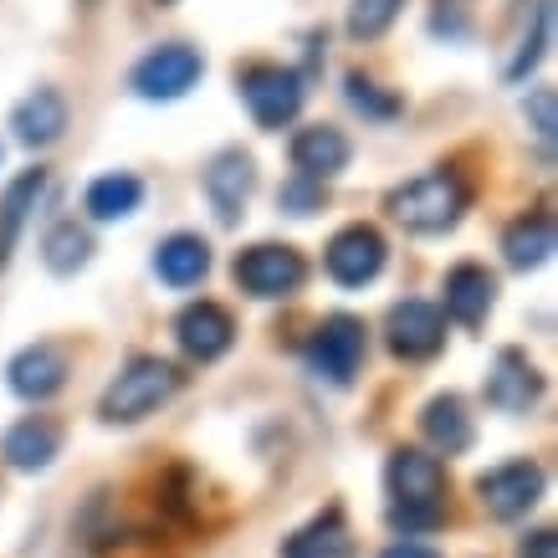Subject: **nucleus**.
<instances>
[{
    "mask_svg": "<svg viewBox=\"0 0 558 558\" xmlns=\"http://www.w3.org/2000/svg\"><path fill=\"white\" fill-rule=\"evenodd\" d=\"M62 451V425L47 421V415H32V421H16L0 440V457L11 461L16 472H41L51 466V457Z\"/></svg>",
    "mask_w": 558,
    "mask_h": 558,
    "instance_id": "2eb2a0df",
    "label": "nucleus"
},
{
    "mask_svg": "<svg viewBox=\"0 0 558 558\" xmlns=\"http://www.w3.org/2000/svg\"><path fill=\"white\" fill-rule=\"evenodd\" d=\"M41 256H47V267L51 271H83L87 267V256H93V236H87L77 220H57L47 231V241H41Z\"/></svg>",
    "mask_w": 558,
    "mask_h": 558,
    "instance_id": "393cba45",
    "label": "nucleus"
},
{
    "mask_svg": "<svg viewBox=\"0 0 558 558\" xmlns=\"http://www.w3.org/2000/svg\"><path fill=\"white\" fill-rule=\"evenodd\" d=\"M5 385L16 389L21 400H51L57 389L68 385V359L57 343H32L5 364Z\"/></svg>",
    "mask_w": 558,
    "mask_h": 558,
    "instance_id": "ddd939ff",
    "label": "nucleus"
},
{
    "mask_svg": "<svg viewBox=\"0 0 558 558\" xmlns=\"http://www.w3.org/2000/svg\"><path fill=\"white\" fill-rule=\"evenodd\" d=\"M307 277V262L303 252H292V246H277V241H262V246H246L236 256V282L241 292H252V298H292V292L303 288Z\"/></svg>",
    "mask_w": 558,
    "mask_h": 558,
    "instance_id": "39448f33",
    "label": "nucleus"
},
{
    "mask_svg": "<svg viewBox=\"0 0 558 558\" xmlns=\"http://www.w3.org/2000/svg\"><path fill=\"white\" fill-rule=\"evenodd\" d=\"M201 77H205L201 51L185 47V41H170V47H154L149 57H138L134 93L138 98H154V102H170V98H185Z\"/></svg>",
    "mask_w": 558,
    "mask_h": 558,
    "instance_id": "423d86ee",
    "label": "nucleus"
},
{
    "mask_svg": "<svg viewBox=\"0 0 558 558\" xmlns=\"http://www.w3.org/2000/svg\"><path fill=\"white\" fill-rule=\"evenodd\" d=\"M502 252H508V267L518 271H533L543 267L548 256H554V220L543 216H523L508 226V236H502Z\"/></svg>",
    "mask_w": 558,
    "mask_h": 558,
    "instance_id": "5701e85b",
    "label": "nucleus"
},
{
    "mask_svg": "<svg viewBox=\"0 0 558 558\" xmlns=\"http://www.w3.org/2000/svg\"><path fill=\"white\" fill-rule=\"evenodd\" d=\"M138 201H144V185H138V174H98L93 185H87V216L93 220H123L134 216Z\"/></svg>",
    "mask_w": 558,
    "mask_h": 558,
    "instance_id": "b1692460",
    "label": "nucleus"
},
{
    "mask_svg": "<svg viewBox=\"0 0 558 558\" xmlns=\"http://www.w3.org/2000/svg\"><path fill=\"white\" fill-rule=\"evenodd\" d=\"M421 430L436 451H446V457H457V451L472 446V415H466V405H461L457 395H436L421 415Z\"/></svg>",
    "mask_w": 558,
    "mask_h": 558,
    "instance_id": "4be33fe9",
    "label": "nucleus"
},
{
    "mask_svg": "<svg viewBox=\"0 0 558 558\" xmlns=\"http://www.w3.org/2000/svg\"><path fill=\"white\" fill-rule=\"evenodd\" d=\"M11 129H16L21 144H57L62 129H68V102L62 93H51V87H36L32 98L16 102V113H11Z\"/></svg>",
    "mask_w": 558,
    "mask_h": 558,
    "instance_id": "aec40b11",
    "label": "nucleus"
},
{
    "mask_svg": "<svg viewBox=\"0 0 558 558\" xmlns=\"http://www.w3.org/2000/svg\"><path fill=\"white\" fill-rule=\"evenodd\" d=\"M282 210H292V216H313V210H323V185L318 180H288L282 185Z\"/></svg>",
    "mask_w": 558,
    "mask_h": 558,
    "instance_id": "c85d7f7f",
    "label": "nucleus"
},
{
    "mask_svg": "<svg viewBox=\"0 0 558 558\" xmlns=\"http://www.w3.org/2000/svg\"><path fill=\"white\" fill-rule=\"evenodd\" d=\"M174 389H180V369H174L170 359L138 354L134 364H123L113 385L102 389L98 415L108 425H134V421H144V415H154Z\"/></svg>",
    "mask_w": 558,
    "mask_h": 558,
    "instance_id": "f03ea898",
    "label": "nucleus"
},
{
    "mask_svg": "<svg viewBox=\"0 0 558 558\" xmlns=\"http://www.w3.org/2000/svg\"><path fill=\"white\" fill-rule=\"evenodd\" d=\"M476 497H482V508H487L497 523H512V518H523V512L543 497V466L538 461L492 466V472L476 482Z\"/></svg>",
    "mask_w": 558,
    "mask_h": 558,
    "instance_id": "6e6552de",
    "label": "nucleus"
},
{
    "mask_svg": "<svg viewBox=\"0 0 558 558\" xmlns=\"http://www.w3.org/2000/svg\"><path fill=\"white\" fill-rule=\"evenodd\" d=\"M389 482V523L405 538L430 533L446 523V466L436 457H425L415 446H400L385 466Z\"/></svg>",
    "mask_w": 558,
    "mask_h": 558,
    "instance_id": "f257e3e1",
    "label": "nucleus"
},
{
    "mask_svg": "<svg viewBox=\"0 0 558 558\" xmlns=\"http://www.w3.org/2000/svg\"><path fill=\"white\" fill-rule=\"evenodd\" d=\"M282 558H349V527H343L339 512H328L318 523H307L303 533L288 543Z\"/></svg>",
    "mask_w": 558,
    "mask_h": 558,
    "instance_id": "a878e982",
    "label": "nucleus"
},
{
    "mask_svg": "<svg viewBox=\"0 0 558 558\" xmlns=\"http://www.w3.org/2000/svg\"><path fill=\"white\" fill-rule=\"evenodd\" d=\"M252 190H256V165H252V154L220 149L216 159H210V170H205V195H210V205H216V216L226 220V226L246 216V201H252Z\"/></svg>",
    "mask_w": 558,
    "mask_h": 558,
    "instance_id": "9b49d317",
    "label": "nucleus"
},
{
    "mask_svg": "<svg viewBox=\"0 0 558 558\" xmlns=\"http://www.w3.org/2000/svg\"><path fill=\"white\" fill-rule=\"evenodd\" d=\"M527 113H533V134L543 144H554V87H538L533 102H527Z\"/></svg>",
    "mask_w": 558,
    "mask_h": 558,
    "instance_id": "c756f323",
    "label": "nucleus"
},
{
    "mask_svg": "<svg viewBox=\"0 0 558 558\" xmlns=\"http://www.w3.org/2000/svg\"><path fill=\"white\" fill-rule=\"evenodd\" d=\"M174 333H180V349H185L190 359L210 364V359H220L236 343V323H231V313L220 303H190L185 313H180V323H174Z\"/></svg>",
    "mask_w": 558,
    "mask_h": 558,
    "instance_id": "f8f14e48",
    "label": "nucleus"
},
{
    "mask_svg": "<svg viewBox=\"0 0 558 558\" xmlns=\"http://www.w3.org/2000/svg\"><path fill=\"white\" fill-rule=\"evenodd\" d=\"M154 271H159V282H170V288H195L205 271H210V246L201 236H180L159 241V252H154Z\"/></svg>",
    "mask_w": 558,
    "mask_h": 558,
    "instance_id": "412c9836",
    "label": "nucleus"
},
{
    "mask_svg": "<svg viewBox=\"0 0 558 558\" xmlns=\"http://www.w3.org/2000/svg\"><path fill=\"white\" fill-rule=\"evenodd\" d=\"M543 47H548V0H518V32H512V51L502 62L508 83H523L538 68Z\"/></svg>",
    "mask_w": 558,
    "mask_h": 558,
    "instance_id": "a211bd4d",
    "label": "nucleus"
},
{
    "mask_svg": "<svg viewBox=\"0 0 558 558\" xmlns=\"http://www.w3.org/2000/svg\"><path fill=\"white\" fill-rule=\"evenodd\" d=\"M323 262H328V277H333L339 288H364V282H374L379 267H385V236H379L374 226H343L339 236L328 241Z\"/></svg>",
    "mask_w": 558,
    "mask_h": 558,
    "instance_id": "1a4fd4ad",
    "label": "nucleus"
},
{
    "mask_svg": "<svg viewBox=\"0 0 558 558\" xmlns=\"http://www.w3.org/2000/svg\"><path fill=\"white\" fill-rule=\"evenodd\" d=\"M241 98L252 108V119L262 129H282V123L298 119V108H303V77L292 68H246L241 72Z\"/></svg>",
    "mask_w": 558,
    "mask_h": 558,
    "instance_id": "0eeeda50",
    "label": "nucleus"
},
{
    "mask_svg": "<svg viewBox=\"0 0 558 558\" xmlns=\"http://www.w3.org/2000/svg\"><path fill=\"white\" fill-rule=\"evenodd\" d=\"M379 558H440L436 548H425V543H415V538H400V543H389Z\"/></svg>",
    "mask_w": 558,
    "mask_h": 558,
    "instance_id": "2f4dec72",
    "label": "nucleus"
},
{
    "mask_svg": "<svg viewBox=\"0 0 558 558\" xmlns=\"http://www.w3.org/2000/svg\"><path fill=\"white\" fill-rule=\"evenodd\" d=\"M492 303H497V282H492L487 267L461 262V267L446 271V313H451L461 328H476V323L492 313Z\"/></svg>",
    "mask_w": 558,
    "mask_h": 558,
    "instance_id": "f3484780",
    "label": "nucleus"
},
{
    "mask_svg": "<svg viewBox=\"0 0 558 558\" xmlns=\"http://www.w3.org/2000/svg\"><path fill=\"white\" fill-rule=\"evenodd\" d=\"M41 190H47V170H21L16 180L5 185V195H0V271H5L11 252H16L21 231H26V216L36 210Z\"/></svg>",
    "mask_w": 558,
    "mask_h": 558,
    "instance_id": "6ab92c4d",
    "label": "nucleus"
},
{
    "mask_svg": "<svg viewBox=\"0 0 558 558\" xmlns=\"http://www.w3.org/2000/svg\"><path fill=\"white\" fill-rule=\"evenodd\" d=\"M538 395H543L538 369H533L518 349H502V354H497V364H492V374H487V405L508 410V415H523Z\"/></svg>",
    "mask_w": 558,
    "mask_h": 558,
    "instance_id": "4468645a",
    "label": "nucleus"
},
{
    "mask_svg": "<svg viewBox=\"0 0 558 558\" xmlns=\"http://www.w3.org/2000/svg\"><path fill=\"white\" fill-rule=\"evenodd\" d=\"M307 374L313 379H328V385H349L364 364V323L349 318V313H333V318L318 323V333L307 339Z\"/></svg>",
    "mask_w": 558,
    "mask_h": 558,
    "instance_id": "20e7f679",
    "label": "nucleus"
},
{
    "mask_svg": "<svg viewBox=\"0 0 558 558\" xmlns=\"http://www.w3.org/2000/svg\"><path fill=\"white\" fill-rule=\"evenodd\" d=\"M389 349L400 359H430L446 343V318H440L436 303H421V298H405V303L389 307Z\"/></svg>",
    "mask_w": 558,
    "mask_h": 558,
    "instance_id": "9d476101",
    "label": "nucleus"
},
{
    "mask_svg": "<svg viewBox=\"0 0 558 558\" xmlns=\"http://www.w3.org/2000/svg\"><path fill=\"white\" fill-rule=\"evenodd\" d=\"M461 210H466V185H461V174H451V170H430L389 195V216L400 220L405 231H415V236L451 231L461 220Z\"/></svg>",
    "mask_w": 558,
    "mask_h": 558,
    "instance_id": "7ed1b4c3",
    "label": "nucleus"
},
{
    "mask_svg": "<svg viewBox=\"0 0 558 558\" xmlns=\"http://www.w3.org/2000/svg\"><path fill=\"white\" fill-rule=\"evenodd\" d=\"M292 165L303 180H333V174L349 170V138L339 129H328V123H313L303 134L292 138Z\"/></svg>",
    "mask_w": 558,
    "mask_h": 558,
    "instance_id": "dca6fc26",
    "label": "nucleus"
},
{
    "mask_svg": "<svg viewBox=\"0 0 558 558\" xmlns=\"http://www.w3.org/2000/svg\"><path fill=\"white\" fill-rule=\"evenodd\" d=\"M349 102H354L359 113H369V119H395L400 113V98H389V93H379V83H369V77H349Z\"/></svg>",
    "mask_w": 558,
    "mask_h": 558,
    "instance_id": "cd10ccee",
    "label": "nucleus"
},
{
    "mask_svg": "<svg viewBox=\"0 0 558 558\" xmlns=\"http://www.w3.org/2000/svg\"><path fill=\"white\" fill-rule=\"evenodd\" d=\"M405 11V0H354V11H349V32L359 41H374V36H385L395 21Z\"/></svg>",
    "mask_w": 558,
    "mask_h": 558,
    "instance_id": "bb28decb",
    "label": "nucleus"
},
{
    "mask_svg": "<svg viewBox=\"0 0 558 558\" xmlns=\"http://www.w3.org/2000/svg\"><path fill=\"white\" fill-rule=\"evenodd\" d=\"M523 558H558V538L543 527V533H533V538H523Z\"/></svg>",
    "mask_w": 558,
    "mask_h": 558,
    "instance_id": "7c9ffc66",
    "label": "nucleus"
}]
</instances>
